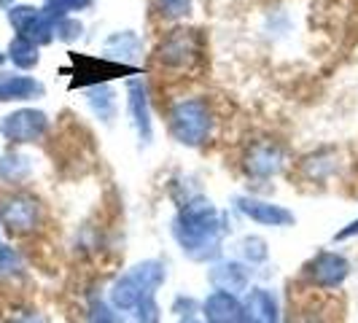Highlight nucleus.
I'll use <instances>...</instances> for the list:
<instances>
[{
  "mask_svg": "<svg viewBox=\"0 0 358 323\" xmlns=\"http://www.w3.org/2000/svg\"><path fill=\"white\" fill-rule=\"evenodd\" d=\"M345 275H348V261L342 256H337V253H321L310 264V278H313L315 286H323V288L337 286V283L345 280Z\"/></svg>",
  "mask_w": 358,
  "mask_h": 323,
  "instance_id": "5",
  "label": "nucleus"
},
{
  "mask_svg": "<svg viewBox=\"0 0 358 323\" xmlns=\"http://www.w3.org/2000/svg\"><path fill=\"white\" fill-rule=\"evenodd\" d=\"M19 269H22V259H19V253L11 248V245H3L0 243V275H17Z\"/></svg>",
  "mask_w": 358,
  "mask_h": 323,
  "instance_id": "11",
  "label": "nucleus"
},
{
  "mask_svg": "<svg viewBox=\"0 0 358 323\" xmlns=\"http://www.w3.org/2000/svg\"><path fill=\"white\" fill-rule=\"evenodd\" d=\"M0 132L11 143H36L49 132V116L36 108H19L0 122Z\"/></svg>",
  "mask_w": 358,
  "mask_h": 323,
  "instance_id": "3",
  "label": "nucleus"
},
{
  "mask_svg": "<svg viewBox=\"0 0 358 323\" xmlns=\"http://www.w3.org/2000/svg\"><path fill=\"white\" fill-rule=\"evenodd\" d=\"M43 97V84L33 76L19 73H0V103H22Z\"/></svg>",
  "mask_w": 358,
  "mask_h": 323,
  "instance_id": "4",
  "label": "nucleus"
},
{
  "mask_svg": "<svg viewBox=\"0 0 358 323\" xmlns=\"http://www.w3.org/2000/svg\"><path fill=\"white\" fill-rule=\"evenodd\" d=\"M170 127H173V135L178 138L180 143L197 145L205 141L208 129H210V116H208V108L199 100H189V103H180L173 116H170Z\"/></svg>",
  "mask_w": 358,
  "mask_h": 323,
  "instance_id": "2",
  "label": "nucleus"
},
{
  "mask_svg": "<svg viewBox=\"0 0 358 323\" xmlns=\"http://www.w3.org/2000/svg\"><path fill=\"white\" fill-rule=\"evenodd\" d=\"M141 307V313H138V323H159V313H157V305H154V299H141L138 302Z\"/></svg>",
  "mask_w": 358,
  "mask_h": 323,
  "instance_id": "12",
  "label": "nucleus"
},
{
  "mask_svg": "<svg viewBox=\"0 0 358 323\" xmlns=\"http://www.w3.org/2000/svg\"><path fill=\"white\" fill-rule=\"evenodd\" d=\"M243 210L251 215L253 221H259V224H291V213H286L283 208H278V205H264V202H245L243 205Z\"/></svg>",
  "mask_w": 358,
  "mask_h": 323,
  "instance_id": "10",
  "label": "nucleus"
},
{
  "mask_svg": "<svg viewBox=\"0 0 358 323\" xmlns=\"http://www.w3.org/2000/svg\"><path fill=\"white\" fill-rule=\"evenodd\" d=\"M6 323H49V321L41 313H36V310H17V313H11L6 318Z\"/></svg>",
  "mask_w": 358,
  "mask_h": 323,
  "instance_id": "13",
  "label": "nucleus"
},
{
  "mask_svg": "<svg viewBox=\"0 0 358 323\" xmlns=\"http://www.w3.org/2000/svg\"><path fill=\"white\" fill-rule=\"evenodd\" d=\"M192 57V41L186 36V30H176L173 36L162 43L159 59L167 65H183Z\"/></svg>",
  "mask_w": 358,
  "mask_h": 323,
  "instance_id": "7",
  "label": "nucleus"
},
{
  "mask_svg": "<svg viewBox=\"0 0 358 323\" xmlns=\"http://www.w3.org/2000/svg\"><path fill=\"white\" fill-rule=\"evenodd\" d=\"M90 323H119V318H116V313H110L108 307H94V313L90 315Z\"/></svg>",
  "mask_w": 358,
  "mask_h": 323,
  "instance_id": "14",
  "label": "nucleus"
},
{
  "mask_svg": "<svg viewBox=\"0 0 358 323\" xmlns=\"http://www.w3.org/2000/svg\"><path fill=\"white\" fill-rule=\"evenodd\" d=\"M205 318L208 323H240L243 313H240L237 299L229 296V291H215L205 302Z\"/></svg>",
  "mask_w": 358,
  "mask_h": 323,
  "instance_id": "6",
  "label": "nucleus"
},
{
  "mask_svg": "<svg viewBox=\"0 0 358 323\" xmlns=\"http://www.w3.org/2000/svg\"><path fill=\"white\" fill-rule=\"evenodd\" d=\"M6 59H8V57H6V54L0 52V65H3V62H6Z\"/></svg>",
  "mask_w": 358,
  "mask_h": 323,
  "instance_id": "15",
  "label": "nucleus"
},
{
  "mask_svg": "<svg viewBox=\"0 0 358 323\" xmlns=\"http://www.w3.org/2000/svg\"><path fill=\"white\" fill-rule=\"evenodd\" d=\"M41 202L27 192H11L0 199V227L11 237H22L38 229Z\"/></svg>",
  "mask_w": 358,
  "mask_h": 323,
  "instance_id": "1",
  "label": "nucleus"
},
{
  "mask_svg": "<svg viewBox=\"0 0 358 323\" xmlns=\"http://www.w3.org/2000/svg\"><path fill=\"white\" fill-rule=\"evenodd\" d=\"M30 175V159L19 151H6L0 157V180L6 183H22V180Z\"/></svg>",
  "mask_w": 358,
  "mask_h": 323,
  "instance_id": "8",
  "label": "nucleus"
},
{
  "mask_svg": "<svg viewBox=\"0 0 358 323\" xmlns=\"http://www.w3.org/2000/svg\"><path fill=\"white\" fill-rule=\"evenodd\" d=\"M6 57L17 65L19 71H33L38 65V46L33 43V41H27V38L17 36L11 43H8V52H6Z\"/></svg>",
  "mask_w": 358,
  "mask_h": 323,
  "instance_id": "9",
  "label": "nucleus"
},
{
  "mask_svg": "<svg viewBox=\"0 0 358 323\" xmlns=\"http://www.w3.org/2000/svg\"><path fill=\"white\" fill-rule=\"evenodd\" d=\"M251 323H256V321H251Z\"/></svg>",
  "mask_w": 358,
  "mask_h": 323,
  "instance_id": "16",
  "label": "nucleus"
}]
</instances>
